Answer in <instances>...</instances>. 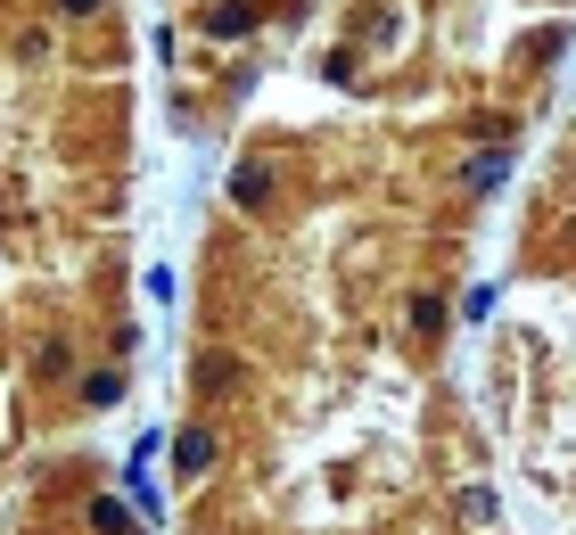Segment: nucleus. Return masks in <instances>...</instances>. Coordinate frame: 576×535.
<instances>
[{"mask_svg":"<svg viewBox=\"0 0 576 535\" xmlns=\"http://www.w3.org/2000/svg\"><path fill=\"white\" fill-rule=\"evenodd\" d=\"M206 462H215V428H182V437H173V470H182V478H198Z\"/></svg>","mask_w":576,"mask_h":535,"instance_id":"f257e3e1","label":"nucleus"}]
</instances>
